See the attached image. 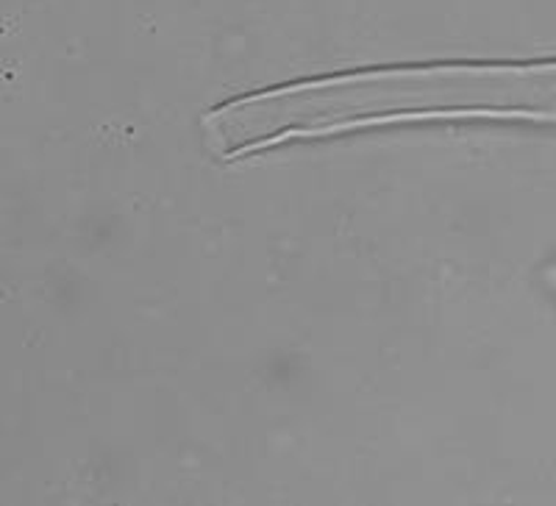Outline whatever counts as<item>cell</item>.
Instances as JSON below:
<instances>
[{
    "instance_id": "obj_1",
    "label": "cell",
    "mask_w": 556,
    "mask_h": 506,
    "mask_svg": "<svg viewBox=\"0 0 556 506\" xmlns=\"http://www.w3.org/2000/svg\"><path fill=\"white\" fill-rule=\"evenodd\" d=\"M556 123V67H415L315 78L242 96L203 117L206 146L237 159L287 140L434 117Z\"/></svg>"
}]
</instances>
